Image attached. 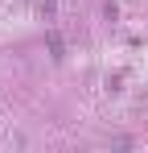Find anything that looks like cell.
<instances>
[{"instance_id":"6da1fadb","label":"cell","mask_w":148,"mask_h":153,"mask_svg":"<svg viewBox=\"0 0 148 153\" xmlns=\"http://www.w3.org/2000/svg\"><path fill=\"white\" fill-rule=\"evenodd\" d=\"M62 50H66V46H62V37L49 29V54H53V58H62Z\"/></svg>"}]
</instances>
